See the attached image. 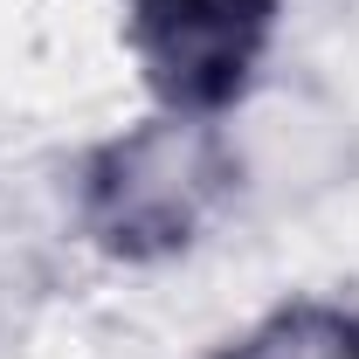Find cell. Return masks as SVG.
Returning <instances> with one entry per match:
<instances>
[{
	"instance_id": "cell-1",
	"label": "cell",
	"mask_w": 359,
	"mask_h": 359,
	"mask_svg": "<svg viewBox=\"0 0 359 359\" xmlns=\"http://www.w3.org/2000/svg\"><path fill=\"white\" fill-rule=\"evenodd\" d=\"M235 194V145L215 118L152 111L83 159L76 208L90 242L118 263H166L194 249Z\"/></svg>"
},
{
	"instance_id": "cell-2",
	"label": "cell",
	"mask_w": 359,
	"mask_h": 359,
	"mask_svg": "<svg viewBox=\"0 0 359 359\" xmlns=\"http://www.w3.org/2000/svg\"><path fill=\"white\" fill-rule=\"evenodd\" d=\"M276 14L283 0H125V42L159 111L222 118L249 97Z\"/></svg>"
},
{
	"instance_id": "cell-3",
	"label": "cell",
	"mask_w": 359,
	"mask_h": 359,
	"mask_svg": "<svg viewBox=\"0 0 359 359\" xmlns=\"http://www.w3.org/2000/svg\"><path fill=\"white\" fill-rule=\"evenodd\" d=\"M215 359H359V311L325 297H290L256 318L242 339H228Z\"/></svg>"
}]
</instances>
